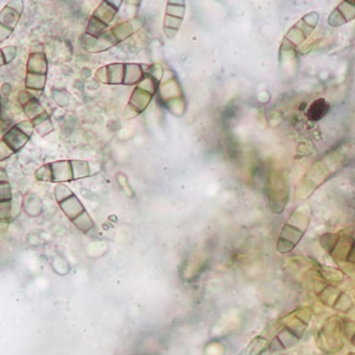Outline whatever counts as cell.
<instances>
[{
	"mask_svg": "<svg viewBox=\"0 0 355 355\" xmlns=\"http://www.w3.org/2000/svg\"><path fill=\"white\" fill-rule=\"evenodd\" d=\"M116 13V10L111 7L108 1H104V3H102V5L99 6V7L95 10L93 17H96L99 21H104L105 24L108 25V24L112 21Z\"/></svg>",
	"mask_w": 355,
	"mask_h": 355,
	"instance_id": "9",
	"label": "cell"
},
{
	"mask_svg": "<svg viewBox=\"0 0 355 355\" xmlns=\"http://www.w3.org/2000/svg\"><path fill=\"white\" fill-rule=\"evenodd\" d=\"M162 95L164 97L166 101H170L172 96H178L180 95V86H178V81L175 79H171V80L166 81L164 86L162 87Z\"/></svg>",
	"mask_w": 355,
	"mask_h": 355,
	"instance_id": "17",
	"label": "cell"
},
{
	"mask_svg": "<svg viewBox=\"0 0 355 355\" xmlns=\"http://www.w3.org/2000/svg\"><path fill=\"white\" fill-rule=\"evenodd\" d=\"M164 33H166V37L170 40H173L174 37L178 35V31L175 29H171V28L164 27Z\"/></svg>",
	"mask_w": 355,
	"mask_h": 355,
	"instance_id": "34",
	"label": "cell"
},
{
	"mask_svg": "<svg viewBox=\"0 0 355 355\" xmlns=\"http://www.w3.org/2000/svg\"><path fill=\"white\" fill-rule=\"evenodd\" d=\"M71 196H73L72 191H71L67 186H64V184H58V186L55 187V196L58 203L64 201L65 198H69Z\"/></svg>",
	"mask_w": 355,
	"mask_h": 355,
	"instance_id": "23",
	"label": "cell"
},
{
	"mask_svg": "<svg viewBox=\"0 0 355 355\" xmlns=\"http://www.w3.org/2000/svg\"><path fill=\"white\" fill-rule=\"evenodd\" d=\"M12 31H13V29H11V28L1 25V40H0V41L3 42V40L7 39V37L11 35Z\"/></svg>",
	"mask_w": 355,
	"mask_h": 355,
	"instance_id": "33",
	"label": "cell"
},
{
	"mask_svg": "<svg viewBox=\"0 0 355 355\" xmlns=\"http://www.w3.org/2000/svg\"><path fill=\"white\" fill-rule=\"evenodd\" d=\"M184 14V6L175 5V3H171V1L168 3V7H166V15L182 19Z\"/></svg>",
	"mask_w": 355,
	"mask_h": 355,
	"instance_id": "22",
	"label": "cell"
},
{
	"mask_svg": "<svg viewBox=\"0 0 355 355\" xmlns=\"http://www.w3.org/2000/svg\"><path fill=\"white\" fill-rule=\"evenodd\" d=\"M118 178L119 184H120L121 187L124 190L125 193L130 196H134V191H132V187H130V184H127V180L126 178H125V175L119 173L118 178Z\"/></svg>",
	"mask_w": 355,
	"mask_h": 355,
	"instance_id": "27",
	"label": "cell"
},
{
	"mask_svg": "<svg viewBox=\"0 0 355 355\" xmlns=\"http://www.w3.org/2000/svg\"><path fill=\"white\" fill-rule=\"evenodd\" d=\"M182 19H178V17H170V15H166L164 17V27L171 28V29H175L178 31V28L182 25Z\"/></svg>",
	"mask_w": 355,
	"mask_h": 355,
	"instance_id": "24",
	"label": "cell"
},
{
	"mask_svg": "<svg viewBox=\"0 0 355 355\" xmlns=\"http://www.w3.org/2000/svg\"><path fill=\"white\" fill-rule=\"evenodd\" d=\"M142 77H144V72H142V69H141L140 65H125V85H134V83H139L142 80V79H144Z\"/></svg>",
	"mask_w": 355,
	"mask_h": 355,
	"instance_id": "8",
	"label": "cell"
},
{
	"mask_svg": "<svg viewBox=\"0 0 355 355\" xmlns=\"http://www.w3.org/2000/svg\"><path fill=\"white\" fill-rule=\"evenodd\" d=\"M96 78L98 79L101 83H109L108 69H107V67H102V69L97 71Z\"/></svg>",
	"mask_w": 355,
	"mask_h": 355,
	"instance_id": "30",
	"label": "cell"
},
{
	"mask_svg": "<svg viewBox=\"0 0 355 355\" xmlns=\"http://www.w3.org/2000/svg\"><path fill=\"white\" fill-rule=\"evenodd\" d=\"M139 113L135 110L132 107H130V105L126 107V109L124 110V113H123V116H124L125 119H132L135 118V116H138Z\"/></svg>",
	"mask_w": 355,
	"mask_h": 355,
	"instance_id": "31",
	"label": "cell"
},
{
	"mask_svg": "<svg viewBox=\"0 0 355 355\" xmlns=\"http://www.w3.org/2000/svg\"><path fill=\"white\" fill-rule=\"evenodd\" d=\"M73 223H74L79 230L85 232V233L90 231L93 226H94V223H93L92 220H91V218L89 217V215L86 211L81 214L77 219H75L74 221H73Z\"/></svg>",
	"mask_w": 355,
	"mask_h": 355,
	"instance_id": "20",
	"label": "cell"
},
{
	"mask_svg": "<svg viewBox=\"0 0 355 355\" xmlns=\"http://www.w3.org/2000/svg\"><path fill=\"white\" fill-rule=\"evenodd\" d=\"M72 168L73 174H74V180L87 178V176H89L91 174L88 162H77V160H73Z\"/></svg>",
	"mask_w": 355,
	"mask_h": 355,
	"instance_id": "18",
	"label": "cell"
},
{
	"mask_svg": "<svg viewBox=\"0 0 355 355\" xmlns=\"http://www.w3.org/2000/svg\"><path fill=\"white\" fill-rule=\"evenodd\" d=\"M11 187L7 182H1V202L11 201Z\"/></svg>",
	"mask_w": 355,
	"mask_h": 355,
	"instance_id": "28",
	"label": "cell"
},
{
	"mask_svg": "<svg viewBox=\"0 0 355 355\" xmlns=\"http://www.w3.org/2000/svg\"><path fill=\"white\" fill-rule=\"evenodd\" d=\"M144 25V17H136V19L125 21V23L112 28L111 33H112L113 37H116V41H122V40L132 35V33H137Z\"/></svg>",
	"mask_w": 355,
	"mask_h": 355,
	"instance_id": "2",
	"label": "cell"
},
{
	"mask_svg": "<svg viewBox=\"0 0 355 355\" xmlns=\"http://www.w3.org/2000/svg\"><path fill=\"white\" fill-rule=\"evenodd\" d=\"M328 110V105L325 103L324 99H318L314 104L311 105L309 111V116L311 120L318 121L324 116L325 112Z\"/></svg>",
	"mask_w": 355,
	"mask_h": 355,
	"instance_id": "13",
	"label": "cell"
},
{
	"mask_svg": "<svg viewBox=\"0 0 355 355\" xmlns=\"http://www.w3.org/2000/svg\"><path fill=\"white\" fill-rule=\"evenodd\" d=\"M29 140V137L26 136L19 127H12L11 130L3 136V141L13 152L21 150Z\"/></svg>",
	"mask_w": 355,
	"mask_h": 355,
	"instance_id": "4",
	"label": "cell"
},
{
	"mask_svg": "<svg viewBox=\"0 0 355 355\" xmlns=\"http://www.w3.org/2000/svg\"><path fill=\"white\" fill-rule=\"evenodd\" d=\"M138 88L150 93V95H154L157 91L158 81L152 76H146L139 83Z\"/></svg>",
	"mask_w": 355,
	"mask_h": 355,
	"instance_id": "19",
	"label": "cell"
},
{
	"mask_svg": "<svg viewBox=\"0 0 355 355\" xmlns=\"http://www.w3.org/2000/svg\"><path fill=\"white\" fill-rule=\"evenodd\" d=\"M108 69L109 83H124L125 65L111 64Z\"/></svg>",
	"mask_w": 355,
	"mask_h": 355,
	"instance_id": "12",
	"label": "cell"
},
{
	"mask_svg": "<svg viewBox=\"0 0 355 355\" xmlns=\"http://www.w3.org/2000/svg\"><path fill=\"white\" fill-rule=\"evenodd\" d=\"M8 7L13 9L14 11H17L19 14H21V11H23V3H21V1H11V3H9V5H8Z\"/></svg>",
	"mask_w": 355,
	"mask_h": 355,
	"instance_id": "32",
	"label": "cell"
},
{
	"mask_svg": "<svg viewBox=\"0 0 355 355\" xmlns=\"http://www.w3.org/2000/svg\"><path fill=\"white\" fill-rule=\"evenodd\" d=\"M37 180H43V182H53V170H51V164H45L37 170L35 173Z\"/></svg>",
	"mask_w": 355,
	"mask_h": 355,
	"instance_id": "21",
	"label": "cell"
},
{
	"mask_svg": "<svg viewBox=\"0 0 355 355\" xmlns=\"http://www.w3.org/2000/svg\"><path fill=\"white\" fill-rule=\"evenodd\" d=\"M0 19H1V25L7 26V27L13 29L19 21V14L7 6L1 12Z\"/></svg>",
	"mask_w": 355,
	"mask_h": 355,
	"instance_id": "15",
	"label": "cell"
},
{
	"mask_svg": "<svg viewBox=\"0 0 355 355\" xmlns=\"http://www.w3.org/2000/svg\"><path fill=\"white\" fill-rule=\"evenodd\" d=\"M24 112H25L27 118L31 121L35 120L37 116H42L43 113H45L44 109L41 105L39 104L37 99L33 98V101L28 103L26 106H24Z\"/></svg>",
	"mask_w": 355,
	"mask_h": 355,
	"instance_id": "16",
	"label": "cell"
},
{
	"mask_svg": "<svg viewBox=\"0 0 355 355\" xmlns=\"http://www.w3.org/2000/svg\"><path fill=\"white\" fill-rule=\"evenodd\" d=\"M45 81H46V75L28 73L27 77H26V88L35 91L43 90Z\"/></svg>",
	"mask_w": 355,
	"mask_h": 355,
	"instance_id": "11",
	"label": "cell"
},
{
	"mask_svg": "<svg viewBox=\"0 0 355 355\" xmlns=\"http://www.w3.org/2000/svg\"><path fill=\"white\" fill-rule=\"evenodd\" d=\"M31 123H33V127H35L37 132L41 136H45V135L49 134V132L53 130V124H51L49 114L46 112L43 113L42 116H37L35 120L31 121Z\"/></svg>",
	"mask_w": 355,
	"mask_h": 355,
	"instance_id": "10",
	"label": "cell"
},
{
	"mask_svg": "<svg viewBox=\"0 0 355 355\" xmlns=\"http://www.w3.org/2000/svg\"><path fill=\"white\" fill-rule=\"evenodd\" d=\"M116 37H113L112 33H107L98 37H91V35H83L81 40V45L86 51L90 53H98L110 49L113 45L116 44Z\"/></svg>",
	"mask_w": 355,
	"mask_h": 355,
	"instance_id": "1",
	"label": "cell"
},
{
	"mask_svg": "<svg viewBox=\"0 0 355 355\" xmlns=\"http://www.w3.org/2000/svg\"><path fill=\"white\" fill-rule=\"evenodd\" d=\"M53 182H64L74 180L72 162H57L51 164Z\"/></svg>",
	"mask_w": 355,
	"mask_h": 355,
	"instance_id": "3",
	"label": "cell"
},
{
	"mask_svg": "<svg viewBox=\"0 0 355 355\" xmlns=\"http://www.w3.org/2000/svg\"><path fill=\"white\" fill-rule=\"evenodd\" d=\"M59 205H60L61 209L63 210L65 215H67L69 219L72 220V221H74L81 214L85 212L83 205H81L78 198H77L74 194L69 196V198H65L64 201L60 202Z\"/></svg>",
	"mask_w": 355,
	"mask_h": 355,
	"instance_id": "5",
	"label": "cell"
},
{
	"mask_svg": "<svg viewBox=\"0 0 355 355\" xmlns=\"http://www.w3.org/2000/svg\"><path fill=\"white\" fill-rule=\"evenodd\" d=\"M152 97L153 95H150V93L136 88L134 92H132V96H130V104L128 105L132 107L137 112L140 113L150 104Z\"/></svg>",
	"mask_w": 355,
	"mask_h": 355,
	"instance_id": "6",
	"label": "cell"
},
{
	"mask_svg": "<svg viewBox=\"0 0 355 355\" xmlns=\"http://www.w3.org/2000/svg\"><path fill=\"white\" fill-rule=\"evenodd\" d=\"M28 73L46 75L47 61L43 53H31V58L28 60Z\"/></svg>",
	"mask_w": 355,
	"mask_h": 355,
	"instance_id": "7",
	"label": "cell"
},
{
	"mask_svg": "<svg viewBox=\"0 0 355 355\" xmlns=\"http://www.w3.org/2000/svg\"><path fill=\"white\" fill-rule=\"evenodd\" d=\"M17 126L19 127V130H21L26 136L31 138L33 132V128H35L31 121H24V122L19 123Z\"/></svg>",
	"mask_w": 355,
	"mask_h": 355,
	"instance_id": "26",
	"label": "cell"
},
{
	"mask_svg": "<svg viewBox=\"0 0 355 355\" xmlns=\"http://www.w3.org/2000/svg\"><path fill=\"white\" fill-rule=\"evenodd\" d=\"M17 53V47H5V49H1V57L6 59L5 63H9L11 62V61L13 60L14 58H15Z\"/></svg>",
	"mask_w": 355,
	"mask_h": 355,
	"instance_id": "25",
	"label": "cell"
},
{
	"mask_svg": "<svg viewBox=\"0 0 355 355\" xmlns=\"http://www.w3.org/2000/svg\"><path fill=\"white\" fill-rule=\"evenodd\" d=\"M106 29L107 24L99 21L95 17H92L90 21H89L88 27H87V35H91V37H98L104 35Z\"/></svg>",
	"mask_w": 355,
	"mask_h": 355,
	"instance_id": "14",
	"label": "cell"
},
{
	"mask_svg": "<svg viewBox=\"0 0 355 355\" xmlns=\"http://www.w3.org/2000/svg\"><path fill=\"white\" fill-rule=\"evenodd\" d=\"M148 73H150V76H152L153 78L156 79L157 81H159L160 79H162V69L160 65H153V67H150V71H148Z\"/></svg>",
	"mask_w": 355,
	"mask_h": 355,
	"instance_id": "29",
	"label": "cell"
}]
</instances>
